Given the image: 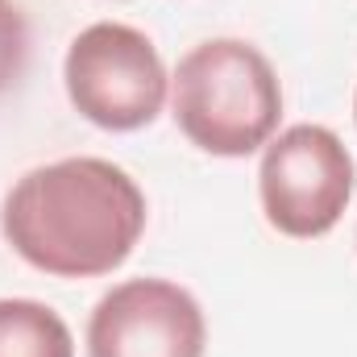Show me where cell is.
<instances>
[{
  "mask_svg": "<svg viewBox=\"0 0 357 357\" xmlns=\"http://www.w3.org/2000/svg\"><path fill=\"white\" fill-rule=\"evenodd\" d=\"M17 258L54 278L112 274L146 233V195L108 158H59L13 183L0 212Z\"/></svg>",
  "mask_w": 357,
  "mask_h": 357,
  "instance_id": "cell-1",
  "label": "cell"
},
{
  "mask_svg": "<svg viewBox=\"0 0 357 357\" xmlns=\"http://www.w3.org/2000/svg\"><path fill=\"white\" fill-rule=\"evenodd\" d=\"M175 125L191 146L216 158L262 150L282 116V88L270 59L241 38L199 42L171 79Z\"/></svg>",
  "mask_w": 357,
  "mask_h": 357,
  "instance_id": "cell-2",
  "label": "cell"
},
{
  "mask_svg": "<svg viewBox=\"0 0 357 357\" xmlns=\"http://www.w3.org/2000/svg\"><path fill=\"white\" fill-rule=\"evenodd\" d=\"M63 84L75 112L91 125L108 133H133L162 112L171 75L158 46L142 29L125 21H96L71 38Z\"/></svg>",
  "mask_w": 357,
  "mask_h": 357,
  "instance_id": "cell-3",
  "label": "cell"
},
{
  "mask_svg": "<svg viewBox=\"0 0 357 357\" xmlns=\"http://www.w3.org/2000/svg\"><path fill=\"white\" fill-rule=\"evenodd\" d=\"M357 167L345 142L324 125H291L262 146L258 195L282 237H324L354 199Z\"/></svg>",
  "mask_w": 357,
  "mask_h": 357,
  "instance_id": "cell-4",
  "label": "cell"
},
{
  "mask_svg": "<svg viewBox=\"0 0 357 357\" xmlns=\"http://www.w3.org/2000/svg\"><path fill=\"white\" fill-rule=\"evenodd\" d=\"M204 312L171 278L112 287L88 320V357H204Z\"/></svg>",
  "mask_w": 357,
  "mask_h": 357,
  "instance_id": "cell-5",
  "label": "cell"
},
{
  "mask_svg": "<svg viewBox=\"0 0 357 357\" xmlns=\"http://www.w3.org/2000/svg\"><path fill=\"white\" fill-rule=\"evenodd\" d=\"M0 357H75L67 320L38 299H0Z\"/></svg>",
  "mask_w": 357,
  "mask_h": 357,
  "instance_id": "cell-6",
  "label": "cell"
},
{
  "mask_svg": "<svg viewBox=\"0 0 357 357\" xmlns=\"http://www.w3.org/2000/svg\"><path fill=\"white\" fill-rule=\"evenodd\" d=\"M25 63H29V21L21 4L0 0V96L21 79Z\"/></svg>",
  "mask_w": 357,
  "mask_h": 357,
  "instance_id": "cell-7",
  "label": "cell"
},
{
  "mask_svg": "<svg viewBox=\"0 0 357 357\" xmlns=\"http://www.w3.org/2000/svg\"><path fill=\"white\" fill-rule=\"evenodd\" d=\"M354 116H357V96H354Z\"/></svg>",
  "mask_w": 357,
  "mask_h": 357,
  "instance_id": "cell-8",
  "label": "cell"
}]
</instances>
